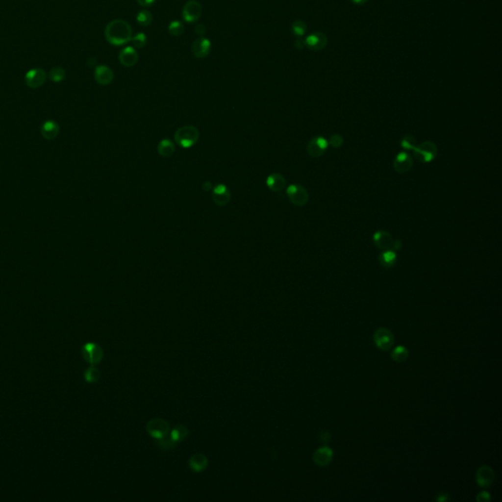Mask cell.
I'll list each match as a JSON object with an SVG mask.
<instances>
[{"instance_id": "1", "label": "cell", "mask_w": 502, "mask_h": 502, "mask_svg": "<svg viewBox=\"0 0 502 502\" xmlns=\"http://www.w3.org/2000/svg\"><path fill=\"white\" fill-rule=\"evenodd\" d=\"M131 37L132 28L125 20H113L105 27V38L112 45H124L130 41Z\"/></svg>"}, {"instance_id": "2", "label": "cell", "mask_w": 502, "mask_h": 502, "mask_svg": "<svg viewBox=\"0 0 502 502\" xmlns=\"http://www.w3.org/2000/svg\"><path fill=\"white\" fill-rule=\"evenodd\" d=\"M176 142L182 148L192 147L199 139V130L194 126H183L175 132Z\"/></svg>"}, {"instance_id": "3", "label": "cell", "mask_w": 502, "mask_h": 502, "mask_svg": "<svg viewBox=\"0 0 502 502\" xmlns=\"http://www.w3.org/2000/svg\"><path fill=\"white\" fill-rule=\"evenodd\" d=\"M413 155L417 161L428 163L435 158L437 154V147L432 141H424L417 145L413 149Z\"/></svg>"}, {"instance_id": "4", "label": "cell", "mask_w": 502, "mask_h": 502, "mask_svg": "<svg viewBox=\"0 0 502 502\" xmlns=\"http://www.w3.org/2000/svg\"><path fill=\"white\" fill-rule=\"evenodd\" d=\"M146 430L151 437H153L154 439H158L169 434L170 426L166 420L161 418H155L147 423Z\"/></svg>"}, {"instance_id": "5", "label": "cell", "mask_w": 502, "mask_h": 502, "mask_svg": "<svg viewBox=\"0 0 502 502\" xmlns=\"http://www.w3.org/2000/svg\"><path fill=\"white\" fill-rule=\"evenodd\" d=\"M288 199L295 206H304L309 200V194L305 187L300 184H290L286 188Z\"/></svg>"}, {"instance_id": "6", "label": "cell", "mask_w": 502, "mask_h": 502, "mask_svg": "<svg viewBox=\"0 0 502 502\" xmlns=\"http://www.w3.org/2000/svg\"><path fill=\"white\" fill-rule=\"evenodd\" d=\"M81 354L83 359L90 363L91 365H95L100 363L103 358V350L102 348L95 342H87L82 346Z\"/></svg>"}, {"instance_id": "7", "label": "cell", "mask_w": 502, "mask_h": 502, "mask_svg": "<svg viewBox=\"0 0 502 502\" xmlns=\"http://www.w3.org/2000/svg\"><path fill=\"white\" fill-rule=\"evenodd\" d=\"M202 14V5L196 0H188L182 8V19L186 23H195Z\"/></svg>"}, {"instance_id": "8", "label": "cell", "mask_w": 502, "mask_h": 502, "mask_svg": "<svg viewBox=\"0 0 502 502\" xmlns=\"http://www.w3.org/2000/svg\"><path fill=\"white\" fill-rule=\"evenodd\" d=\"M374 341L376 347L379 349L388 350L391 348L394 342V338L392 332L389 329L385 327H379L374 333Z\"/></svg>"}, {"instance_id": "9", "label": "cell", "mask_w": 502, "mask_h": 502, "mask_svg": "<svg viewBox=\"0 0 502 502\" xmlns=\"http://www.w3.org/2000/svg\"><path fill=\"white\" fill-rule=\"evenodd\" d=\"M326 148L327 141L323 136H315L307 144V152L313 158H318L324 155Z\"/></svg>"}, {"instance_id": "10", "label": "cell", "mask_w": 502, "mask_h": 502, "mask_svg": "<svg viewBox=\"0 0 502 502\" xmlns=\"http://www.w3.org/2000/svg\"><path fill=\"white\" fill-rule=\"evenodd\" d=\"M46 79V74L42 69H31L25 75V81L28 87H40Z\"/></svg>"}, {"instance_id": "11", "label": "cell", "mask_w": 502, "mask_h": 502, "mask_svg": "<svg viewBox=\"0 0 502 502\" xmlns=\"http://www.w3.org/2000/svg\"><path fill=\"white\" fill-rule=\"evenodd\" d=\"M211 41L205 37L196 38L191 45V51L196 58H205L211 51Z\"/></svg>"}, {"instance_id": "12", "label": "cell", "mask_w": 502, "mask_h": 502, "mask_svg": "<svg viewBox=\"0 0 502 502\" xmlns=\"http://www.w3.org/2000/svg\"><path fill=\"white\" fill-rule=\"evenodd\" d=\"M230 196H231V194H230L229 189L227 188L226 185H225L223 183L217 184L213 189L212 198H213L214 203L218 206L226 205L230 200Z\"/></svg>"}, {"instance_id": "13", "label": "cell", "mask_w": 502, "mask_h": 502, "mask_svg": "<svg viewBox=\"0 0 502 502\" xmlns=\"http://www.w3.org/2000/svg\"><path fill=\"white\" fill-rule=\"evenodd\" d=\"M413 166L412 157L405 152H400L393 161V168L397 173L404 174L411 170Z\"/></svg>"}, {"instance_id": "14", "label": "cell", "mask_w": 502, "mask_h": 502, "mask_svg": "<svg viewBox=\"0 0 502 502\" xmlns=\"http://www.w3.org/2000/svg\"><path fill=\"white\" fill-rule=\"evenodd\" d=\"M477 483L481 487L489 486L494 480V472L488 466H481L476 474Z\"/></svg>"}, {"instance_id": "15", "label": "cell", "mask_w": 502, "mask_h": 502, "mask_svg": "<svg viewBox=\"0 0 502 502\" xmlns=\"http://www.w3.org/2000/svg\"><path fill=\"white\" fill-rule=\"evenodd\" d=\"M119 61L125 67H132L138 61V54L134 47L126 46L120 51Z\"/></svg>"}, {"instance_id": "16", "label": "cell", "mask_w": 502, "mask_h": 502, "mask_svg": "<svg viewBox=\"0 0 502 502\" xmlns=\"http://www.w3.org/2000/svg\"><path fill=\"white\" fill-rule=\"evenodd\" d=\"M94 78L100 85H108L114 79V73L108 66L100 65L95 68Z\"/></svg>"}, {"instance_id": "17", "label": "cell", "mask_w": 502, "mask_h": 502, "mask_svg": "<svg viewBox=\"0 0 502 502\" xmlns=\"http://www.w3.org/2000/svg\"><path fill=\"white\" fill-rule=\"evenodd\" d=\"M332 456H333L332 450L329 447H327V446H323V447L318 448L314 452L313 460H314L316 465L321 466V467H325V466L328 465L331 462Z\"/></svg>"}, {"instance_id": "18", "label": "cell", "mask_w": 502, "mask_h": 502, "mask_svg": "<svg viewBox=\"0 0 502 502\" xmlns=\"http://www.w3.org/2000/svg\"><path fill=\"white\" fill-rule=\"evenodd\" d=\"M373 240H374L375 245L377 248L385 249V250L389 249L392 246V242H393L392 235L386 230L376 231L373 236Z\"/></svg>"}, {"instance_id": "19", "label": "cell", "mask_w": 502, "mask_h": 502, "mask_svg": "<svg viewBox=\"0 0 502 502\" xmlns=\"http://www.w3.org/2000/svg\"><path fill=\"white\" fill-rule=\"evenodd\" d=\"M266 184L270 190L274 192H279L285 187L286 180L282 175L278 173H274L268 176L266 179Z\"/></svg>"}, {"instance_id": "20", "label": "cell", "mask_w": 502, "mask_h": 502, "mask_svg": "<svg viewBox=\"0 0 502 502\" xmlns=\"http://www.w3.org/2000/svg\"><path fill=\"white\" fill-rule=\"evenodd\" d=\"M59 131H60L59 125L55 121H52V120L44 122L40 127L41 135L45 139H48V140L55 139L57 137V135L59 134Z\"/></svg>"}, {"instance_id": "21", "label": "cell", "mask_w": 502, "mask_h": 502, "mask_svg": "<svg viewBox=\"0 0 502 502\" xmlns=\"http://www.w3.org/2000/svg\"><path fill=\"white\" fill-rule=\"evenodd\" d=\"M188 465L189 468L195 473L203 472L208 467V458L202 453L193 454L189 458Z\"/></svg>"}, {"instance_id": "22", "label": "cell", "mask_w": 502, "mask_h": 502, "mask_svg": "<svg viewBox=\"0 0 502 502\" xmlns=\"http://www.w3.org/2000/svg\"><path fill=\"white\" fill-rule=\"evenodd\" d=\"M326 39L323 33H314V34L309 35L305 39V44L309 48L314 49V50L322 49L326 45Z\"/></svg>"}, {"instance_id": "23", "label": "cell", "mask_w": 502, "mask_h": 502, "mask_svg": "<svg viewBox=\"0 0 502 502\" xmlns=\"http://www.w3.org/2000/svg\"><path fill=\"white\" fill-rule=\"evenodd\" d=\"M396 254L394 251L392 250H385L383 251L382 253H380L379 255V263L380 265L383 267V268H391L394 266V264L396 263Z\"/></svg>"}, {"instance_id": "24", "label": "cell", "mask_w": 502, "mask_h": 502, "mask_svg": "<svg viewBox=\"0 0 502 502\" xmlns=\"http://www.w3.org/2000/svg\"><path fill=\"white\" fill-rule=\"evenodd\" d=\"M175 144L170 139H163L159 142L157 150L162 157H170L175 152Z\"/></svg>"}, {"instance_id": "25", "label": "cell", "mask_w": 502, "mask_h": 502, "mask_svg": "<svg viewBox=\"0 0 502 502\" xmlns=\"http://www.w3.org/2000/svg\"><path fill=\"white\" fill-rule=\"evenodd\" d=\"M169 435L171 436V438L175 441V442H178V441H181L183 440L184 438L187 437L188 435V429L187 427H185L184 426H176L175 427L171 432L169 433Z\"/></svg>"}, {"instance_id": "26", "label": "cell", "mask_w": 502, "mask_h": 502, "mask_svg": "<svg viewBox=\"0 0 502 502\" xmlns=\"http://www.w3.org/2000/svg\"><path fill=\"white\" fill-rule=\"evenodd\" d=\"M409 353L404 346H397L391 352V358L396 362H403L407 359Z\"/></svg>"}, {"instance_id": "27", "label": "cell", "mask_w": 502, "mask_h": 502, "mask_svg": "<svg viewBox=\"0 0 502 502\" xmlns=\"http://www.w3.org/2000/svg\"><path fill=\"white\" fill-rule=\"evenodd\" d=\"M152 14L148 10H142L136 16L137 23L142 26H148L152 23Z\"/></svg>"}, {"instance_id": "28", "label": "cell", "mask_w": 502, "mask_h": 502, "mask_svg": "<svg viewBox=\"0 0 502 502\" xmlns=\"http://www.w3.org/2000/svg\"><path fill=\"white\" fill-rule=\"evenodd\" d=\"M168 30H169V33L172 34L173 36H179L184 31V25L179 21H173L170 23V25L168 26Z\"/></svg>"}, {"instance_id": "29", "label": "cell", "mask_w": 502, "mask_h": 502, "mask_svg": "<svg viewBox=\"0 0 502 502\" xmlns=\"http://www.w3.org/2000/svg\"><path fill=\"white\" fill-rule=\"evenodd\" d=\"M65 76H66V73H65L64 69L60 68V67L52 68L49 72V78L54 82L62 81L65 78Z\"/></svg>"}, {"instance_id": "30", "label": "cell", "mask_w": 502, "mask_h": 502, "mask_svg": "<svg viewBox=\"0 0 502 502\" xmlns=\"http://www.w3.org/2000/svg\"><path fill=\"white\" fill-rule=\"evenodd\" d=\"M100 377V372L97 368L91 366L84 372V378L87 382H95Z\"/></svg>"}, {"instance_id": "31", "label": "cell", "mask_w": 502, "mask_h": 502, "mask_svg": "<svg viewBox=\"0 0 502 502\" xmlns=\"http://www.w3.org/2000/svg\"><path fill=\"white\" fill-rule=\"evenodd\" d=\"M156 440V444L158 445L159 448L161 449H164V450H168V449H171L173 448L176 442H175L171 436L168 434L164 437H161V438H158V439H155Z\"/></svg>"}, {"instance_id": "32", "label": "cell", "mask_w": 502, "mask_h": 502, "mask_svg": "<svg viewBox=\"0 0 502 502\" xmlns=\"http://www.w3.org/2000/svg\"><path fill=\"white\" fill-rule=\"evenodd\" d=\"M133 47L135 48H142L146 45V41H147V36L142 33V32H139V33H136L135 35H133L130 39Z\"/></svg>"}, {"instance_id": "33", "label": "cell", "mask_w": 502, "mask_h": 502, "mask_svg": "<svg viewBox=\"0 0 502 502\" xmlns=\"http://www.w3.org/2000/svg\"><path fill=\"white\" fill-rule=\"evenodd\" d=\"M401 146L406 150H413L417 146V140L413 135L407 134L401 139Z\"/></svg>"}, {"instance_id": "34", "label": "cell", "mask_w": 502, "mask_h": 502, "mask_svg": "<svg viewBox=\"0 0 502 502\" xmlns=\"http://www.w3.org/2000/svg\"><path fill=\"white\" fill-rule=\"evenodd\" d=\"M306 28H307L306 24L304 22H302V21H295L292 24V25H291L292 32L295 35H297V36L303 35L305 33V31H306Z\"/></svg>"}, {"instance_id": "35", "label": "cell", "mask_w": 502, "mask_h": 502, "mask_svg": "<svg viewBox=\"0 0 502 502\" xmlns=\"http://www.w3.org/2000/svg\"><path fill=\"white\" fill-rule=\"evenodd\" d=\"M329 144L333 148H338L343 144V137L340 134H333L329 138Z\"/></svg>"}, {"instance_id": "36", "label": "cell", "mask_w": 502, "mask_h": 502, "mask_svg": "<svg viewBox=\"0 0 502 502\" xmlns=\"http://www.w3.org/2000/svg\"><path fill=\"white\" fill-rule=\"evenodd\" d=\"M477 500L479 502H488L490 500V495L486 491H481L480 493L477 494Z\"/></svg>"}, {"instance_id": "37", "label": "cell", "mask_w": 502, "mask_h": 502, "mask_svg": "<svg viewBox=\"0 0 502 502\" xmlns=\"http://www.w3.org/2000/svg\"><path fill=\"white\" fill-rule=\"evenodd\" d=\"M194 31H195V33H196V34H198V35L202 36V35H204V34H205V32H206V26H205L204 25H202V24H198V25H196V26L194 27Z\"/></svg>"}, {"instance_id": "38", "label": "cell", "mask_w": 502, "mask_h": 502, "mask_svg": "<svg viewBox=\"0 0 502 502\" xmlns=\"http://www.w3.org/2000/svg\"><path fill=\"white\" fill-rule=\"evenodd\" d=\"M320 438H321L322 442L326 443V442H328L330 440V434L327 431H322L321 434H320Z\"/></svg>"}, {"instance_id": "39", "label": "cell", "mask_w": 502, "mask_h": 502, "mask_svg": "<svg viewBox=\"0 0 502 502\" xmlns=\"http://www.w3.org/2000/svg\"><path fill=\"white\" fill-rule=\"evenodd\" d=\"M156 0H136V2L141 6V7H149L151 5H153L155 3Z\"/></svg>"}, {"instance_id": "40", "label": "cell", "mask_w": 502, "mask_h": 502, "mask_svg": "<svg viewBox=\"0 0 502 502\" xmlns=\"http://www.w3.org/2000/svg\"><path fill=\"white\" fill-rule=\"evenodd\" d=\"M391 247H393V249H394V250L400 249V248L402 247V242H401L400 240H397V239H396V240H393V242H392V246H391Z\"/></svg>"}, {"instance_id": "41", "label": "cell", "mask_w": 502, "mask_h": 502, "mask_svg": "<svg viewBox=\"0 0 502 502\" xmlns=\"http://www.w3.org/2000/svg\"><path fill=\"white\" fill-rule=\"evenodd\" d=\"M448 499V495L446 493H438L436 500L437 501H446Z\"/></svg>"}, {"instance_id": "42", "label": "cell", "mask_w": 502, "mask_h": 502, "mask_svg": "<svg viewBox=\"0 0 502 502\" xmlns=\"http://www.w3.org/2000/svg\"><path fill=\"white\" fill-rule=\"evenodd\" d=\"M202 188H203V190H204V191H208V190H210V189L212 188V184H211V182H210V181H205V182L203 183V185H202Z\"/></svg>"}, {"instance_id": "43", "label": "cell", "mask_w": 502, "mask_h": 502, "mask_svg": "<svg viewBox=\"0 0 502 502\" xmlns=\"http://www.w3.org/2000/svg\"><path fill=\"white\" fill-rule=\"evenodd\" d=\"M351 1H352L353 3H355V4H357V5H360V4L365 3L367 0H351Z\"/></svg>"}]
</instances>
